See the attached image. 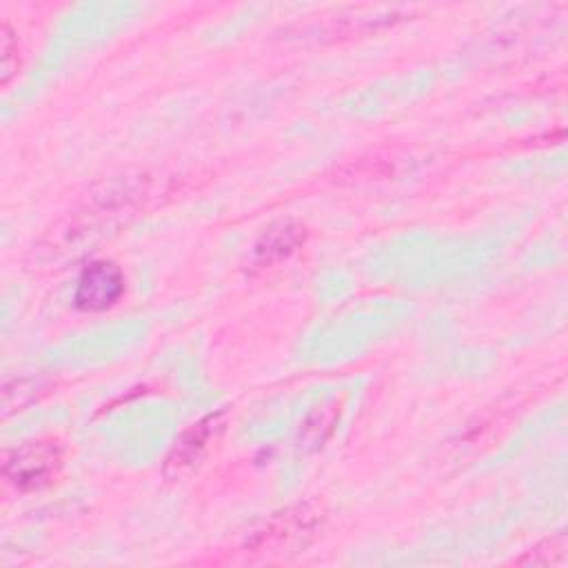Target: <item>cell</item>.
Instances as JSON below:
<instances>
[{"mask_svg":"<svg viewBox=\"0 0 568 568\" xmlns=\"http://www.w3.org/2000/svg\"><path fill=\"white\" fill-rule=\"evenodd\" d=\"M320 513L308 504H297L284 508L262 524H257L244 541L248 552L260 555H284L297 552L300 548L308 546L320 528Z\"/></svg>","mask_w":568,"mask_h":568,"instance_id":"cell-1","label":"cell"},{"mask_svg":"<svg viewBox=\"0 0 568 568\" xmlns=\"http://www.w3.org/2000/svg\"><path fill=\"white\" fill-rule=\"evenodd\" d=\"M62 462L64 450L58 439H33L7 453L2 470L4 479L13 488L22 493H33L55 481L62 470Z\"/></svg>","mask_w":568,"mask_h":568,"instance_id":"cell-2","label":"cell"},{"mask_svg":"<svg viewBox=\"0 0 568 568\" xmlns=\"http://www.w3.org/2000/svg\"><path fill=\"white\" fill-rule=\"evenodd\" d=\"M124 295V275L115 262L98 260L84 266L75 282L73 302L80 311L98 313L111 308Z\"/></svg>","mask_w":568,"mask_h":568,"instance_id":"cell-3","label":"cell"},{"mask_svg":"<svg viewBox=\"0 0 568 568\" xmlns=\"http://www.w3.org/2000/svg\"><path fill=\"white\" fill-rule=\"evenodd\" d=\"M224 426V413H211L202 419H197L195 424H191L173 444L166 464H164V473L169 477H182L184 473H189L206 453L211 439H215V435L222 430Z\"/></svg>","mask_w":568,"mask_h":568,"instance_id":"cell-4","label":"cell"},{"mask_svg":"<svg viewBox=\"0 0 568 568\" xmlns=\"http://www.w3.org/2000/svg\"><path fill=\"white\" fill-rule=\"evenodd\" d=\"M306 240V226L297 220H280L264 229L253 244V264L273 266L291 257Z\"/></svg>","mask_w":568,"mask_h":568,"instance_id":"cell-5","label":"cell"},{"mask_svg":"<svg viewBox=\"0 0 568 568\" xmlns=\"http://www.w3.org/2000/svg\"><path fill=\"white\" fill-rule=\"evenodd\" d=\"M337 404H331V406H322L317 408L313 415L317 417V426H308L304 424L302 426V442L300 444L302 448H317L324 444V439L331 435L333 430V424H335V417H337Z\"/></svg>","mask_w":568,"mask_h":568,"instance_id":"cell-6","label":"cell"},{"mask_svg":"<svg viewBox=\"0 0 568 568\" xmlns=\"http://www.w3.org/2000/svg\"><path fill=\"white\" fill-rule=\"evenodd\" d=\"M566 550V537L559 532L550 539H544L541 544H537L526 557L517 559V564H537V566H550L557 564L564 557Z\"/></svg>","mask_w":568,"mask_h":568,"instance_id":"cell-7","label":"cell"},{"mask_svg":"<svg viewBox=\"0 0 568 568\" xmlns=\"http://www.w3.org/2000/svg\"><path fill=\"white\" fill-rule=\"evenodd\" d=\"M18 71V40L9 24L0 29V82L2 87L9 84L13 73Z\"/></svg>","mask_w":568,"mask_h":568,"instance_id":"cell-8","label":"cell"}]
</instances>
